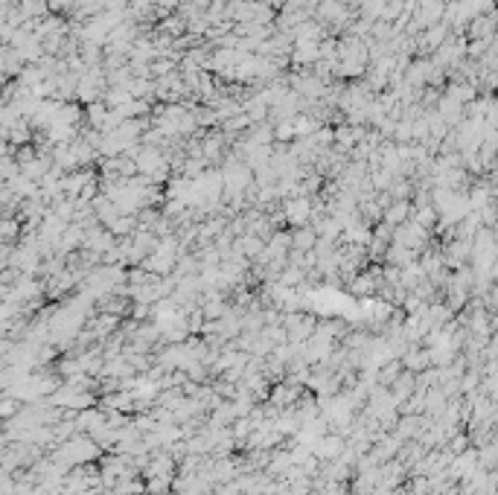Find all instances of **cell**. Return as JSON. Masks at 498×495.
Returning a JSON list of instances; mask_svg holds the SVG:
<instances>
[{"instance_id":"cell-1","label":"cell","mask_w":498,"mask_h":495,"mask_svg":"<svg viewBox=\"0 0 498 495\" xmlns=\"http://www.w3.org/2000/svg\"><path fill=\"white\" fill-rule=\"evenodd\" d=\"M315 242H318V233H315L312 225H300L288 230V251H312Z\"/></svg>"},{"instance_id":"cell-2","label":"cell","mask_w":498,"mask_h":495,"mask_svg":"<svg viewBox=\"0 0 498 495\" xmlns=\"http://www.w3.org/2000/svg\"><path fill=\"white\" fill-rule=\"evenodd\" d=\"M411 201H391L385 210H382V221L385 225H391V228H396V225H405V221L411 219Z\"/></svg>"}]
</instances>
